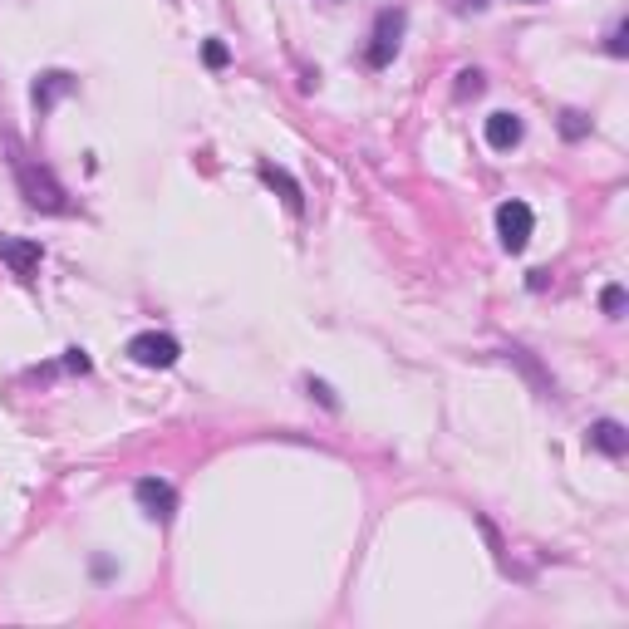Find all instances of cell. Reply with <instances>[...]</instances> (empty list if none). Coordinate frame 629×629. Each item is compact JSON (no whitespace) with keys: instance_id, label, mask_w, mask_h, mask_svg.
Masks as SVG:
<instances>
[{"instance_id":"5","label":"cell","mask_w":629,"mask_h":629,"mask_svg":"<svg viewBox=\"0 0 629 629\" xmlns=\"http://www.w3.org/2000/svg\"><path fill=\"white\" fill-rule=\"evenodd\" d=\"M133 497H138L143 516H153V521H172V512H177V492H172V482H163V477H143V482L133 487Z\"/></svg>"},{"instance_id":"16","label":"cell","mask_w":629,"mask_h":629,"mask_svg":"<svg viewBox=\"0 0 629 629\" xmlns=\"http://www.w3.org/2000/svg\"><path fill=\"white\" fill-rule=\"evenodd\" d=\"M202 59H207V64H212V69H222V64H227V45H222V40H207V50H202Z\"/></svg>"},{"instance_id":"12","label":"cell","mask_w":629,"mask_h":629,"mask_svg":"<svg viewBox=\"0 0 629 629\" xmlns=\"http://www.w3.org/2000/svg\"><path fill=\"white\" fill-rule=\"evenodd\" d=\"M482 94V69H462L458 74V99H477Z\"/></svg>"},{"instance_id":"2","label":"cell","mask_w":629,"mask_h":629,"mask_svg":"<svg viewBox=\"0 0 629 629\" xmlns=\"http://www.w3.org/2000/svg\"><path fill=\"white\" fill-rule=\"evenodd\" d=\"M128 359L143 364V369H172V364L182 359V344L172 340V335L148 330V335H133V340H128Z\"/></svg>"},{"instance_id":"3","label":"cell","mask_w":629,"mask_h":629,"mask_svg":"<svg viewBox=\"0 0 629 629\" xmlns=\"http://www.w3.org/2000/svg\"><path fill=\"white\" fill-rule=\"evenodd\" d=\"M15 172H20V187H25V202L30 207H40V212H64L69 202H64V187H59L50 172L30 168V163H15Z\"/></svg>"},{"instance_id":"13","label":"cell","mask_w":629,"mask_h":629,"mask_svg":"<svg viewBox=\"0 0 629 629\" xmlns=\"http://www.w3.org/2000/svg\"><path fill=\"white\" fill-rule=\"evenodd\" d=\"M605 50H610L615 59H625V55H629V25H625V20H620V25L610 30V45H605Z\"/></svg>"},{"instance_id":"17","label":"cell","mask_w":629,"mask_h":629,"mask_svg":"<svg viewBox=\"0 0 629 629\" xmlns=\"http://www.w3.org/2000/svg\"><path fill=\"white\" fill-rule=\"evenodd\" d=\"M64 369H74V374H89V354H84V349H69V354H64Z\"/></svg>"},{"instance_id":"8","label":"cell","mask_w":629,"mask_h":629,"mask_svg":"<svg viewBox=\"0 0 629 629\" xmlns=\"http://www.w3.org/2000/svg\"><path fill=\"white\" fill-rule=\"evenodd\" d=\"M64 94H74V74H64V69L40 74V84H35V109H40V114H50Z\"/></svg>"},{"instance_id":"6","label":"cell","mask_w":629,"mask_h":629,"mask_svg":"<svg viewBox=\"0 0 629 629\" xmlns=\"http://www.w3.org/2000/svg\"><path fill=\"white\" fill-rule=\"evenodd\" d=\"M585 443H590L595 453H605V458H625V453H629V433H625V423H615V418H600V423H590Z\"/></svg>"},{"instance_id":"10","label":"cell","mask_w":629,"mask_h":629,"mask_svg":"<svg viewBox=\"0 0 629 629\" xmlns=\"http://www.w3.org/2000/svg\"><path fill=\"white\" fill-rule=\"evenodd\" d=\"M261 177H266L271 187H281V197H286L290 212H300V207H305V197H300V187H295V177H290V172H281L276 163H261Z\"/></svg>"},{"instance_id":"14","label":"cell","mask_w":629,"mask_h":629,"mask_svg":"<svg viewBox=\"0 0 629 629\" xmlns=\"http://www.w3.org/2000/svg\"><path fill=\"white\" fill-rule=\"evenodd\" d=\"M600 305H605V315H615V320H620V310H625V290H620V286H605Z\"/></svg>"},{"instance_id":"15","label":"cell","mask_w":629,"mask_h":629,"mask_svg":"<svg viewBox=\"0 0 629 629\" xmlns=\"http://www.w3.org/2000/svg\"><path fill=\"white\" fill-rule=\"evenodd\" d=\"M305 389H310V394H315V399L325 403V408H330V413H335V408H340V399H335V394H330V384H320V379H305Z\"/></svg>"},{"instance_id":"9","label":"cell","mask_w":629,"mask_h":629,"mask_svg":"<svg viewBox=\"0 0 629 629\" xmlns=\"http://www.w3.org/2000/svg\"><path fill=\"white\" fill-rule=\"evenodd\" d=\"M521 133H526V123H521L516 114H507V109H502V114H492V118H487V143H492L497 153H507V148H516V143H521Z\"/></svg>"},{"instance_id":"1","label":"cell","mask_w":629,"mask_h":629,"mask_svg":"<svg viewBox=\"0 0 629 629\" xmlns=\"http://www.w3.org/2000/svg\"><path fill=\"white\" fill-rule=\"evenodd\" d=\"M403 30H408V15H403L399 5H389V10L374 15V35H369V64L374 69L394 64V55H399V45H403Z\"/></svg>"},{"instance_id":"7","label":"cell","mask_w":629,"mask_h":629,"mask_svg":"<svg viewBox=\"0 0 629 629\" xmlns=\"http://www.w3.org/2000/svg\"><path fill=\"white\" fill-rule=\"evenodd\" d=\"M0 256L10 261V271L20 281H30L40 271V241H15V236H0Z\"/></svg>"},{"instance_id":"11","label":"cell","mask_w":629,"mask_h":629,"mask_svg":"<svg viewBox=\"0 0 629 629\" xmlns=\"http://www.w3.org/2000/svg\"><path fill=\"white\" fill-rule=\"evenodd\" d=\"M561 133H566V138H585V133H590V118L580 114V109H566V114H561Z\"/></svg>"},{"instance_id":"4","label":"cell","mask_w":629,"mask_h":629,"mask_svg":"<svg viewBox=\"0 0 629 629\" xmlns=\"http://www.w3.org/2000/svg\"><path fill=\"white\" fill-rule=\"evenodd\" d=\"M497 236H502V246L507 251H526V241H531V207L526 202H502L497 207Z\"/></svg>"}]
</instances>
